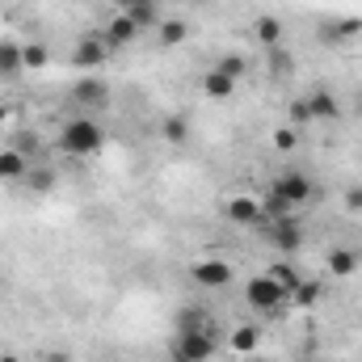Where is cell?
Here are the masks:
<instances>
[{
  "mask_svg": "<svg viewBox=\"0 0 362 362\" xmlns=\"http://www.w3.org/2000/svg\"><path fill=\"white\" fill-rule=\"evenodd\" d=\"M358 266H362V253L350 249V245H333V249L325 253V270H329V278H354Z\"/></svg>",
  "mask_w": 362,
  "mask_h": 362,
  "instance_id": "cell-10",
  "label": "cell"
},
{
  "mask_svg": "<svg viewBox=\"0 0 362 362\" xmlns=\"http://www.w3.org/2000/svg\"><path fill=\"white\" fill-rule=\"evenodd\" d=\"M245 362H266V358H257V354H249V358H245Z\"/></svg>",
  "mask_w": 362,
  "mask_h": 362,
  "instance_id": "cell-36",
  "label": "cell"
},
{
  "mask_svg": "<svg viewBox=\"0 0 362 362\" xmlns=\"http://www.w3.org/2000/svg\"><path fill=\"white\" fill-rule=\"evenodd\" d=\"M274 278V282H278V286H282V291H286V299H291V295H295V286H299V282H303V274L295 270V266H291V262H274L270 270H266Z\"/></svg>",
  "mask_w": 362,
  "mask_h": 362,
  "instance_id": "cell-21",
  "label": "cell"
},
{
  "mask_svg": "<svg viewBox=\"0 0 362 362\" xmlns=\"http://www.w3.org/2000/svg\"><path fill=\"white\" fill-rule=\"evenodd\" d=\"M257 346H262V329H257V325H236V329H232V337H228V350H232V354H240V358L257 354Z\"/></svg>",
  "mask_w": 362,
  "mask_h": 362,
  "instance_id": "cell-15",
  "label": "cell"
},
{
  "mask_svg": "<svg viewBox=\"0 0 362 362\" xmlns=\"http://www.w3.org/2000/svg\"><path fill=\"white\" fill-rule=\"evenodd\" d=\"M320 295H325V286H320V282H312V278H303L286 303H295V308H312V303H320Z\"/></svg>",
  "mask_w": 362,
  "mask_h": 362,
  "instance_id": "cell-24",
  "label": "cell"
},
{
  "mask_svg": "<svg viewBox=\"0 0 362 362\" xmlns=\"http://www.w3.org/2000/svg\"><path fill=\"white\" fill-rule=\"evenodd\" d=\"M139 34H144V30H139V25L127 17V13H114V17H110V25L101 30V38H105V47H110V51H122V47H131Z\"/></svg>",
  "mask_w": 362,
  "mask_h": 362,
  "instance_id": "cell-11",
  "label": "cell"
},
{
  "mask_svg": "<svg viewBox=\"0 0 362 362\" xmlns=\"http://www.w3.org/2000/svg\"><path fill=\"white\" fill-rule=\"evenodd\" d=\"M118 8H135V4H144V0H114Z\"/></svg>",
  "mask_w": 362,
  "mask_h": 362,
  "instance_id": "cell-34",
  "label": "cell"
},
{
  "mask_svg": "<svg viewBox=\"0 0 362 362\" xmlns=\"http://www.w3.org/2000/svg\"><path fill=\"white\" fill-rule=\"evenodd\" d=\"M8 114H13V110H8V105H4V101H0V127H4V122H8Z\"/></svg>",
  "mask_w": 362,
  "mask_h": 362,
  "instance_id": "cell-33",
  "label": "cell"
},
{
  "mask_svg": "<svg viewBox=\"0 0 362 362\" xmlns=\"http://www.w3.org/2000/svg\"><path fill=\"white\" fill-rule=\"evenodd\" d=\"M262 206H266V219H270V223H278V219H291V215H295V206H291L282 194H274V189H270V198H262Z\"/></svg>",
  "mask_w": 362,
  "mask_h": 362,
  "instance_id": "cell-27",
  "label": "cell"
},
{
  "mask_svg": "<svg viewBox=\"0 0 362 362\" xmlns=\"http://www.w3.org/2000/svg\"><path fill=\"white\" fill-rule=\"evenodd\" d=\"M362 34V17H329V21H320V30H316V38L325 42V47H346V42H354Z\"/></svg>",
  "mask_w": 362,
  "mask_h": 362,
  "instance_id": "cell-9",
  "label": "cell"
},
{
  "mask_svg": "<svg viewBox=\"0 0 362 362\" xmlns=\"http://www.w3.org/2000/svg\"><path fill=\"white\" fill-rule=\"evenodd\" d=\"M0 362H21V358H17L13 350H4V354H0Z\"/></svg>",
  "mask_w": 362,
  "mask_h": 362,
  "instance_id": "cell-35",
  "label": "cell"
},
{
  "mask_svg": "<svg viewBox=\"0 0 362 362\" xmlns=\"http://www.w3.org/2000/svg\"><path fill=\"white\" fill-rule=\"evenodd\" d=\"M303 101H308L312 122H337V118H341V101H337L329 89H312Z\"/></svg>",
  "mask_w": 362,
  "mask_h": 362,
  "instance_id": "cell-12",
  "label": "cell"
},
{
  "mask_svg": "<svg viewBox=\"0 0 362 362\" xmlns=\"http://www.w3.org/2000/svg\"><path fill=\"white\" fill-rule=\"evenodd\" d=\"M173 325H177V333H185V329H211V325H206V312H202V308H194V303L177 308Z\"/></svg>",
  "mask_w": 362,
  "mask_h": 362,
  "instance_id": "cell-25",
  "label": "cell"
},
{
  "mask_svg": "<svg viewBox=\"0 0 362 362\" xmlns=\"http://www.w3.org/2000/svg\"><path fill=\"white\" fill-rule=\"evenodd\" d=\"M189 4H206V0H189Z\"/></svg>",
  "mask_w": 362,
  "mask_h": 362,
  "instance_id": "cell-37",
  "label": "cell"
},
{
  "mask_svg": "<svg viewBox=\"0 0 362 362\" xmlns=\"http://www.w3.org/2000/svg\"><path fill=\"white\" fill-rule=\"evenodd\" d=\"M270 236H274V245H278L282 253H299V249H303V228H299V219H295V215L270 223Z\"/></svg>",
  "mask_w": 362,
  "mask_h": 362,
  "instance_id": "cell-13",
  "label": "cell"
},
{
  "mask_svg": "<svg viewBox=\"0 0 362 362\" xmlns=\"http://www.w3.org/2000/svg\"><path fill=\"white\" fill-rule=\"evenodd\" d=\"M139 30H148V25H160V0H144V4H135V8H122Z\"/></svg>",
  "mask_w": 362,
  "mask_h": 362,
  "instance_id": "cell-22",
  "label": "cell"
},
{
  "mask_svg": "<svg viewBox=\"0 0 362 362\" xmlns=\"http://www.w3.org/2000/svg\"><path fill=\"white\" fill-rule=\"evenodd\" d=\"M160 135H165V144H169V148H181V144L189 139V122H185V114H165Z\"/></svg>",
  "mask_w": 362,
  "mask_h": 362,
  "instance_id": "cell-20",
  "label": "cell"
},
{
  "mask_svg": "<svg viewBox=\"0 0 362 362\" xmlns=\"http://www.w3.org/2000/svg\"><path fill=\"white\" fill-rule=\"evenodd\" d=\"M21 64H25V72H47L51 51L42 42H21Z\"/></svg>",
  "mask_w": 362,
  "mask_h": 362,
  "instance_id": "cell-23",
  "label": "cell"
},
{
  "mask_svg": "<svg viewBox=\"0 0 362 362\" xmlns=\"http://www.w3.org/2000/svg\"><path fill=\"white\" fill-rule=\"evenodd\" d=\"M25 185H30L34 194H51V189H55V173H51V169H30V173H25Z\"/></svg>",
  "mask_w": 362,
  "mask_h": 362,
  "instance_id": "cell-28",
  "label": "cell"
},
{
  "mask_svg": "<svg viewBox=\"0 0 362 362\" xmlns=\"http://www.w3.org/2000/svg\"><path fill=\"white\" fill-rule=\"evenodd\" d=\"M270 144L278 152H295V148H299V131H295V127H278L270 135Z\"/></svg>",
  "mask_w": 362,
  "mask_h": 362,
  "instance_id": "cell-29",
  "label": "cell"
},
{
  "mask_svg": "<svg viewBox=\"0 0 362 362\" xmlns=\"http://www.w3.org/2000/svg\"><path fill=\"white\" fill-rule=\"evenodd\" d=\"M223 215H228V223H236V228H262V223H266V206H262V198H253V194H232V198L223 202Z\"/></svg>",
  "mask_w": 362,
  "mask_h": 362,
  "instance_id": "cell-4",
  "label": "cell"
},
{
  "mask_svg": "<svg viewBox=\"0 0 362 362\" xmlns=\"http://www.w3.org/2000/svg\"><path fill=\"white\" fill-rule=\"evenodd\" d=\"M189 278H194L198 286H206V291H223L236 274H232V266H228L223 257H202V262L189 266Z\"/></svg>",
  "mask_w": 362,
  "mask_h": 362,
  "instance_id": "cell-8",
  "label": "cell"
},
{
  "mask_svg": "<svg viewBox=\"0 0 362 362\" xmlns=\"http://www.w3.org/2000/svg\"><path fill=\"white\" fill-rule=\"evenodd\" d=\"M55 148H59L64 156L85 160V156H97V152L105 148V131H101V122H97L93 114H72V118L59 127Z\"/></svg>",
  "mask_w": 362,
  "mask_h": 362,
  "instance_id": "cell-1",
  "label": "cell"
},
{
  "mask_svg": "<svg viewBox=\"0 0 362 362\" xmlns=\"http://www.w3.org/2000/svg\"><path fill=\"white\" fill-rule=\"evenodd\" d=\"M169 358L173 362H206V358H215V333H211V329H185V333H173V341H169Z\"/></svg>",
  "mask_w": 362,
  "mask_h": 362,
  "instance_id": "cell-2",
  "label": "cell"
},
{
  "mask_svg": "<svg viewBox=\"0 0 362 362\" xmlns=\"http://www.w3.org/2000/svg\"><path fill=\"white\" fill-rule=\"evenodd\" d=\"M21 72H25V64H21V42L0 38V81H17Z\"/></svg>",
  "mask_w": 362,
  "mask_h": 362,
  "instance_id": "cell-17",
  "label": "cell"
},
{
  "mask_svg": "<svg viewBox=\"0 0 362 362\" xmlns=\"http://www.w3.org/2000/svg\"><path fill=\"white\" fill-rule=\"evenodd\" d=\"M72 101L81 105V114H97V110H105L110 105V85L105 81H97V76H81L76 85H72Z\"/></svg>",
  "mask_w": 362,
  "mask_h": 362,
  "instance_id": "cell-6",
  "label": "cell"
},
{
  "mask_svg": "<svg viewBox=\"0 0 362 362\" xmlns=\"http://www.w3.org/2000/svg\"><path fill=\"white\" fill-rule=\"evenodd\" d=\"M25 173H30V156L17 152L13 144L0 148V181H25Z\"/></svg>",
  "mask_w": 362,
  "mask_h": 362,
  "instance_id": "cell-16",
  "label": "cell"
},
{
  "mask_svg": "<svg viewBox=\"0 0 362 362\" xmlns=\"http://www.w3.org/2000/svg\"><path fill=\"white\" fill-rule=\"evenodd\" d=\"M189 38V25H185V17H160V25H156V42L165 47V51H173Z\"/></svg>",
  "mask_w": 362,
  "mask_h": 362,
  "instance_id": "cell-18",
  "label": "cell"
},
{
  "mask_svg": "<svg viewBox=\"0 0 362 362\" xmlns=\"http://www.w3.org/2000/svg\"><path fill=\"white\" fill-rule=\"evenodd\" d=\"M245 303H249L253 312H278V308L286 303V291L274 282L270 274H253V278L245 282Z\"/></svg>",
  "mask_w": 362,
  "mask_h": 362,
  "instance_id": "cell-3",
  "label": "cell"
},
{
  "mask_svg": "<svg viewBox=\"0 0 362 362\" xmlns=\"http://www.w3.org/2000/svg\"><path fill=\"white\" fill-rule=\"evenodd\" d=\"M110 55H114V51L105 47V38H101V34H85V38L76 42V51H72V64L81 68V76H89V72H97Z\"/></svg>",
  "mask_w": 362,
  "mask_h": 362,
  "instance_id": "cell-7",
  "label": "cell"
},
{
  "mask_svg": "<svg viewBox=\"0 0 362 362\" xmlns=\"http://www.w3.org/2000/svg\"><path fill=\"white\" fill-rule=\"evenodd\" d=\"M215 68H219V72H223V76H232V81H236V85H240V81H245V76H249V59H245V55H236V51H232V55H223V59H219V64H215Z\"/></svg>",
  "mask_w": 362,
  "mask_h": 362,
  "instance_id": "cell-26",
  "label": "cell"
},
{
  "mask_svg": "<svg viewBox=\"0 0 362 362\" xmlns=\"http://www.w3.org/2000/svg\"><path fill=\"white\" fill-rule=\"evenodd\" d=\"M341 202H346L350 215H362V185H350V189L341 194Z\"/></svg>",
  "mask_w": 362,
  "mask_h": 362,
  "instance_id": "cell-30",
  "label": "cell"
},
{
  "mask_svg": "<svg viewBox=\"0 0 362 362\" xmlns=\"http://www.w3.org/2000/svg\"><path fill=\"white\" fill-rule=\"evenodd\" d=\"M291 122H295V127L312 122V114H308V101H303V97H299V101H291Z\"/></svg>",
  "mask_w": 362,
  "mask_h": 362,
  "instance_id": "cell-31",
  "label": "cell"
},
{
  "mask_svg": "<svg viewBox=\"0 0 362 362\" xmlns=\"http://www.w3.org/2000/svg\"><path fill=\"white\" fill-rule=\"evenodd\" d=\"M274 194H282L291 206H303L312 194H316V181L308 177V173H299V169H286V173H278V177L270 181Z\"/></svg>",
  "mask_w": 362,
  "mask_h": 362,
  "instance_id": "cell-5",
  "label": "cell"
},
{
  "mask_svg": "<svg viewBox=\"0 0 362 362\" xmlns=\"http://www.w3.org/2000/svg\"><path fill=\"white\" fill-rule=\"evenodd\" d=\"M202 93H206L211 101H228V97L236 93V81H232V76H223L219 68H211V72L202 76Z\"/></svg>",
  "mask_w": 362,
  "mask_h": 362,
  "instance_id": "cell-19",
  "label": "cell"
},
{
  "mask_svg": "<svg viewBox=\"0 0 362 362\" xmlns=\"http://www.w3.org/2000/svg\"><path fill=\"white\" fill-rule=\"evenodd\" d=\"M358 110H362V93H358Z\"/></svg>",
  "mask_w": 362,
  "mask_h": 362,
  "instance_id": "cell-38",
  "label": "cell"
},
{
  "mask_svg": "<svg viewBox=\"0 0 362 362\" xmlns=\"http://www.w3.org/2000/svg\"><path fill=\"white\" fill-rule=\"evenodd\" d=\"M42 362H72L68 350H42Z\"/></svg>",
  "mask_w": 362,
  "mask_h": 362,
  "instance_id": "cell-32",
  "label": "cell"
},
{
  "mask_svg": "<svg viewBox=\"0 0 362 362\" xmlns=\"http://www.w3.org/2000/svg\"><path fill=\"white\" fill-rule=\"evenodd\" d=\"M282 38H286V25H282V17H274V13H262L257 21H253V42L257 47H282Z\"/></svg>",
  "mask_w": 362,
  "mask_h": 362,
  "instance_id": "cell-14",
  "label": "cell"
}]
</instances>
